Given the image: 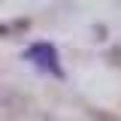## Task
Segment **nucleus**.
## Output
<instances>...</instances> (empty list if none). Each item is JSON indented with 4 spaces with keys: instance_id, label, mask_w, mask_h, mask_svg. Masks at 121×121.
<instances>
[{
    "instance_id": "obj_1",
    "label": "nucleus",
    "mask_w": 121,
    "mask_h": 121,
    "mask_svg": "<svg viewBox=\"0 0 121 121\" xmlns=\"http://www.w3.org/2000/svg\"><path fill=\"white\" fill-rule=\"evenodd\" d=\"M27 60H33L43 73H52V76H60V64H58V48L48 43H36L27 48Z\"/></svg>"
}]
</instances>
